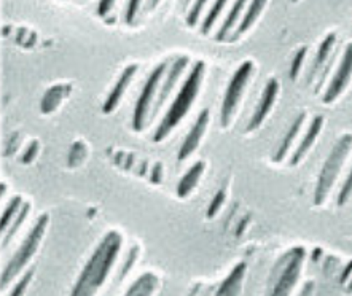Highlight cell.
<instances>
[{
	"instance_id": "cell-1",
	"label": "cell",
	"mask_w": 352,
	"mask_h": 296,
	"mask_svg": "<svg viewBox=\"0 0 352 296\" xmlns=\"http://www.w3.org/2000/svg\"><path fill=\"white\" fill-rule=\"evenodd\" d=\"M120 247H122V236L117 231H110L83 268L82 274L75 282L72 295L89 296L96 293L98 288L104 285L105 279H107L110 269H112L120 253Z\"/></svg>"
},
{
	"instance_id": "cell-2",
	"label": "cell",
	"mask_w": 352,
	"mask_h": 296,
	"mask_svg": "<svg viewBox=\"0 0 352 296\" xmlns=\"http://www.w3.org/2000/svg\"><path fill=\"white\" fill-rule=\"evenodd\" d=\"M204 69H206V64L203 61L195 64L193 70L188 75L187 82H185L184 87L180 88L177 98H175L173 105H170L168 110V113L164 115L163 122H161V124L158 126L157 133H155L153 142H163V140L170 134V131H173V129L182 122L185 115L188 113L190 107H192V104L195 102V99L199 93Z\"/></svg>"
},
{
	"instance_id": "cell-3",
	"label": "cell",
	"mask_w": 352,
	"mask_h": 296,
	"mask_svg": "<svg viewBox=\"0 0 352 296\" xmlns=\"http://www.w3.org/2000/svg\"><path fill=\"white\" fill-rule=\"evenodd\" d=\"M351 147H352V135L346 134L340 139V142L335 145L333 150H331V153L329 155V158H327V161L324 163V166H322V170L318 180V187H316V193H314L316 205H320L325 203L330 190L333 188L341 168H343L346 158H348Z\"/></svg>"
},
{
	"instance_id": "cell-4",
	"label": "cell",
	"mask_w": 352,
	"mask_h": 296,
	"mask_svg": "<svg viewBox=\"0 0 352 296\" xmlns=\"http://www.w3.org/2000/svg\"><path fill=\"white\" fill-rule=\"evenodd\" d=\"M47 227H48V215H42V217L37 220V223L34 225V228L29 231L26 239L23 240L21 247L16 250V253L13 255L8 264L3 268L2 277H0V285H2V287L12 282V280L21 273L24 266L31 262V258L34 257L35 252H37L40 242H42Z\"/></svg>"
},
{
	"instance_id": "cell-5",
	"label": "cell",
	"mask_w": 352,
	"mask_h": 296,
	"mask_svg": "<svg viewBox=\"0 0 352 296\" xmlns=\"http://www.w3.org/2000/svg\"><path fill=\"white\" fill-rule=\"evenodd\" d=\"M252 72L254 64L250 61H245L241 64V67L236 70L233 78H231L222 102V110H220V123H222L223 128L230 126L231 119H233L236 113V109H238L239 105V100L243 98L244 89L248 88V83Z\"/></svg>"
},
{
	"instance_id": "cell-6",
	"label": "cell",
	"mask_w": 352,
	"mask_h": 296,
	"mask_svg": "<svg viewBox=\"0 0 352 296\" xmlns=\"http://www.w3.org/2000/svg\"><path fill=\"white\" fill-rule=\"evenodd\" d=\"M166 69H168V62L160 64V66L155 69L152 73H150L148 80L144 84V89H142V93H140L138 104H135V109H134L133 126L135 131H142V129L145 128V124H147L148 110L152 109L153 98L158 91V84L161 82V78H163Z\"/></svg>"
},
{
	"instance_id": "cell-7",
	"label": "cell",
	"mask_w": 352,
	"mask_h": 296,
	"mask_svg": "<svg viewBox=\"0 0 352 296\" xmlns=\"http://www.w3.org/2000/svg\"><path fill=\"white\" fill-rule=\"evenodd\" d=\"M351 77H352V43H349L344 49L340 67L336 69L333 78H331L329 88H327V91L324 94V102L325 104L333 102V100L344 91L346 87H348L351 82Z\"/></svg>"
},
{
	"instance_id": "cell-8",
	"label": "cell",
	"mask_w": 352,
	"mask_h": 296,
	"mask_svg": "<svg viewBox=\"0 0 352 296\" xmlns=\"http://www.w3.org/2000/svg\"><path fill=\"white\" fill-rule=\"evenodd\" d=\"M188 58L187 56H182L179 59H175V62L170 66L169 72H168V77L163 82V87H161L160 93H158V98L155 100L153 107H152V113H150V122L157 117L158 112L161 109H163V105L166 104V100L170 96V93H173V89L175 87V83H177V80L180 78V75L184 73V70L187 69L188 66Z\"/></svg>"
},
{
	"instance_id": "cell-9",
	"label": "cell",
	"mask_w": 352,
	"mask_h": 296,
	"mask_svg": "<svg viewBox=\"0 0 352 296\" xmlns=\"http://www.w3.org/2000/svg\"><path fill=\"white\" fill-rule=\"evenodd\" d=\"M278 93H279L278 80H270V82L266 83V87H265L263 96H261L258 105H256L255 112L252 115V119H250V123L248 126V133L255 131V129H258L261 124H263L265 118L268 117L271 109H273V105L276 102V98H278Z\"/></svg>"
},
{
	"instance_id": "cell-10",
	"label": "cell",
	"mask_w": 352,
	"mask_h": 296,
	"mask_svg": "<svg viewBox=\"0 0 352 296\" xmlns=\"http://www.w3.org/2000/svg\"><path fill=\"white\" fill-rule=\"evenodd\" d=\"M209 118H210L209 110H203V112L199 113L198 119H196V123L193 124L192 131H190L187 137H185L182 147H180V150H179V155H177L179 161H184V159H187L190 155H192L195 150L198 148L201 139H203L206 129H208Z\"/></svg>"
},
{
	"instance_id": "cell-11",
	"label": "cell",
	"mask_w": 352,
	"mask_h": 296,
	"mask_svg": "<svg viewBox=\"0 0 352 296\" xmlns=\"http://www.w3.org/2000/svg\"><path fill=\"white\" fill-rule=\"evenodd\" d=\"M135 72H138V66H129V67L124 69V72L122 73V77H120L117 84H115V88L112 89V93L109 94L107 100H105V102H104V107H102V112L104 113H112L113 110L118 107L120 100H122L124 91H126V89H128L129 83L133 82Z\"/></svg>"
},
{
	"instance_id": "cell-12",
	"label": "cell",
	"mask_w": 352,
	"mask_h": 296,
	"mask_svg": "<svg viewBox=\"0 0 352 296\" xmlns=\"http://www.w3.org/2000/svg\"><path fill=\"white\" fill-rule=\"evenodd\" d=\"M322 126H324V117H314L313 122H311V126L308 128V131H306V135L301 140L298 147H296L295 153L292 155V159H290V164L292 166H296L298 163H301V159L306 157V153L309 152L311 147H313L316 139L319 137V133L322 131Z\"/></svg>"
},
{
	"instance_id": "cell-13",
	"label": "cell",
	"mask_w": 352,
	"mask_h": 296,
	"mask_svg": "<svg viewBox=\"0 0 352 296\" xmlns=\"http://www.w3.org/2000/svg\"><path fill=\"white\" fill-rule=\"evenodd\" d=\"M335 43H336V35H335V34H330L329 37H327V38L324 40V42L320 43L319 52H318V56H316L313 67H311L309 73H308V83H309V84L314 83L316 78H319L322 69H324L327 61H329L330 53H331V49H333Z\"/></svg>"
},
{
	"instance_id": "cell-14",
	"label": "cell",
	"mask_w": 352,
	"mask_h": 296,
	"mask_svg": "<svg viewBox=\"0 0 352 296\" xmlns=\"http://www.w3.org/2000/svg\"><path fill=\"white\" fill-rule=\"evenodd\" d=\"M301 257H303V252L300 253V257H294L292 258V262L285 266V271L283 274V277H280L279 284H278V288L274 290V295H284V293H289L290 288L294 287L296 279H298V274H300V266H301Z\"/></svg>"
},
{
	"instance_id": "cell-15",
	"label": "cell",
	"mask_w": 352,
	"mask_h": 296,
	"mask_svg": "<svg viewBox=\"0 0 352 296\" xmlns=\"http://www.w3.org/2000/svg\"><path fill=\"white\" fill-rule=\"evenodd\" d=\"M204 168H206V163L198 161L196 164H193L192 168H190L188 172L185 174L182 179H180V182L177 185V194L180 198L188 196V194L193 192L195 187L199 182L201 175H203V172H204Z\"/></svg>"
},
{
	"instance_id": "cell-16",
	"label": "cell",
	"mask_w": 352,
	"mask_h": 296,
	"mask_svg": "<svg viewBox=\"0 0 352 296\" xmlns=\"http://www.w3.org/2000/svg\"><path fill=\"white\" fill-rule=\"evenodd\" d=\"M305 118H306V113H301L300 117L295 119L294 124H292V128L289 129V133H285V137H284L283 142H280L278 152H276V155H274V161L276 163H280L285 158V155H287L290 147H292V145H294L296 135H298L301 126H303Z\"/></svg>"
},
{
	"instance_id": "cell-17",
	"label": "cell",
	"mask_w": 352,
	"mask_h": 296,
	"mask_svg": "<svg viewBox=\"0 0 352 296\" xmlns=\"http://www.w3.org/2000/svg\"><path fill=\"white\" fill-rule=\"evenodd\" d=\"M248 2H249V0H236L233 8L230 10L228 16L225 18L222 27H220V31L217 34L219 42H223V40H226V35H228V32L233 31L234 24L238 23V19L241 18V14H243L244 8L248 7Z\"/></svg>"
},
{
	"instance_id": "cell-18",
	"label": "cell",
	"mask_w": 352,
	"mask_h": 296,
	"mask_svg": "<svg viewBox=\"0 0 352 296\" xmlns=\"http://www.w3.org/2000/svg\"><path fill=\"white\" fill-rule=\"evenodd\" d=\"M244 273H245V264L239 263L236 268L231 271V274L225 279V282L222 284V287L219 288L217 295H236L239 293V287L241 282L244 279Z\"/></svg>"
},
{
	"instance_id": "cell-19",
	"label": "cell",
	"mask_w": 352,
	"mask_h": 296,
	"mask_svg": "<svg viewBox=\"0 0 352 296\" xmlns=\"http://www.w3.org/2000/svg\"><path fill=\"white\" fill-rule=\"evenodd\" d=\"M266 2H268V0H252V2H250L248 12H245L243 21H241V24H239L238 35L245 34V32L249 31L250 27L254 26L256 19L260 18L261 12H263V10H265Z\"/></svg>"
},
{
	"instance_id": "cell-20",
	"label": "cell",
	"mask_w": 352,
	"mask_h": 296,
	"mask_svg": "<svg viewBox=\"0 0 352 296\" xmlns=\"http://www.w3.org/2000/svg\"><path fill=\"white\" fill-rule=\"evenodd\" d=\"M23 207V199L16 196L10 201V204L7 205V209H5V212L2 215V222H0V233L5 234V229L10 227V223H12V218L14 215H18L19 209Z\"/></svg>"
},
{
	"instance_id": "cell-21",
	"label": "cell",
	"mask_w": 352,
	"mask_h": 296,
	"mask_svg": "<svg viewBox=\"0 0 352 296\" xmlns=\"http://www.w3.org/2000/svg\"><path fill=\"white\" fill-rule=\"evenodd\" d=\"M29 210H31V204H23V207L19 209V212H18V217L14 218L13 227L10 228L7 233H5V239H3V242H2V247H7V245L12 242V239L14 238V234H16V231L21 228L23 222H24V220H26Z\"/></svg>"
},
{
	"instance_id": "cell-22",
	"label": "cell",
	"mask_w": 352,
	"mask_h": 296,
	"mask_svg": "<svg viewBox=\"0 0 352 296\" xmlns=\"http://www.w3.org/2000/svg\"><path fill=\"white\" fill-rule=\"evenodd\" d=\"M226 3H228V0H215V3L212 5V8L209 10L208 16H206L203 23V34H208L210 29H212L215 21H217L219 16L223 12V8L226 7Z\"/></svg>"
},
{
	"instance_id": "cell-23",
	"label": "cell",
	"mask_w": 352,
	"mask_h": 296,
	"mask_svg": "<svg viewBox=\"0 0 352 296\" xmlns=\"http://www.w3.org/2000/svg\"><path fill=\"white\" fill-rule=\"evenodd\" d=\"M208 2H209V0H195L193 5H192V10H190V13L187 16V24L190 27L196 26V23H198V19L201 16V13H203L204 5Z\"/></svg>"
},
{
	"instance_id": "cell-24",
	"label": "cell",
	"mask_w": 352,
	"mask_h": 296,
	"mask_svg": "<svg viewBox=\"0 0 352 296\" xmlns=\"http://www.w3.org/2000/svg\"><path fill=\"white\" fill-rule=\"evenodd\" d=\"M306 53H308V48H301L300 52L296 53L294 61H292V67H290V78L292 80H296V77H298V72H300L301 66H303Z\"/></svg>"
},
{
	"instance_id": "cell-25",
	"label": "cell",
	"mask_w": 352,
	"mask_h": 296,
	"mask_svg": "<svg viewBox=\"0 0 352 296\" xmlns=\"http://www.w3.org/2000/svg\"><path fill=\"white\" fill-rule=\"evenodd\" d=\"M351 194H352V169L349 170V175H348V179L344 180L343 187H341V192L338 194V205H344Z\"/></svg>"
},
{
	"instance_id": "cell-26",
	"label": "cell",
	"mask_w": 352,
	"mask_h": 296,
	"mask_svg": "<svg viewBox=\"0 0 352 296\" xmlns=\"http://www.w3.org/2000/svg\"><path fill=\"white\" fill-rule=\"evenodd\" d=\"M223 201H225V193L223 192H219L217 194H215V198H214L212 203H210L209 210H208V214H206V215H208L209 218H214L215 215H217L219 210L222 209Z\"/></svg>"
},
{
	"instance_id": "cell-27",
	"label": "cell",
	"mask_w": 352,
	"mask_h": 296,
	"mask_svg": "<svg viewBox=\"0 0 352 296\" xmlns=\"http://www.w3.org/2000/svg\"><path fill=\"white\" fill-rule=\"evenodd\" d=\"M140 3H142V0H129L128 2V7H126V23L128 24H133L135 14H138V12H139Z\"/></svg>"
},
{
	"instance_id": "cell-28",
	"label": "cell",
	"mask_w": 352,
	"mask_h": 296,
	"mask_svg": "<svg viewBox=\"0 0 352 296\" xmlns=\"http://www.w3.org/2000/svg\"><path fill=\"white\" fill-rule=\"evenodd\" d=\"M34 277V271H28L26 275H24L21 282H19L16 287H14V290L12 292V296H18V295H23L24 292H26V287L29 285V282H31Z\"/></svg>"
},
{
	"instance_id": "cell-29",
	"label": "cell",
	"mask_w": 352,
	"mask_h": 296,
	"mask_svg": "<svg viewBox=\"0 0 352 296\" xmlns=\"http://www.w3.org/2000/svg\"><path fill=\"white\" fill-rule=\"evenodd\" d=\"M115 3H117V0H100L99 2V7H98V13L100 18H107L110 12H112Z\"/></svg>"
},
{
	"instance_id": "cell-30",
	"label": "cell",
	"mask_w": 352,
	"mask_h": 296,
	"mask_svg": "<svg viewBox=\"0 0 352 296\" xmlns=\"http://www.w3.org/2000/svg\"><path fill=\"white\" fill-rule=\"evenodd\" d=\"M138 253H139V247H134L133 250H131L129 257H128V262H126V264H124V268H123V271H122V275H120V280L124 279V275L128 274V271H129L131 268H133V264H134V262H135V257H138Z\"/></svg>"
},
{
	"instance_id": "cell-31",
	"label": "cell",
	"mask_w": 352,
	"mask_h": 296,
	"mask_svg": "<svg viewBox=\"0 0 352 296\" xmlns=\"http://www.w3.org/2000/svg\"><path fill=\"white\" fill-rule=\"evenodd\" d=\"M351 271H352V263L348 266V268L344 269V274H343V277H341V282H346V279H348V275H351Z\"/></svg>"
},
{
	"instance_id": "cell-32",
	"label": "cell",
	"mask_w": 352,
	"mask_h": 296,
	"mask_svg": "<svg viewBox=\"0 0 352 296\" xmlns=\"http://www.w3.org/2000/svg\"><path fill=\"white\" fill-rule=\"evenodd\" d=\"M160 3V0H150V10L157 8V5Z\"/></svg>"
},
{
	"instance_id": "cell-33",
	"label": "cell",
	"mask_w": 352,
	"mask_h": 296,
	"mask_svg": "<svg viewBox=\"0 0 352 296\" xmlns=\"http://www.w3.org/2000/svg\"><path fill=\"white\" fill-rule=\"evenodd\" d=\"M349 292H352V282H351V287H349Z\"/></svg>"
},
{
	"instance_id": "cell-34",
	"label": "cell",
	"mask_w": 352,
	"mask_h": 296,
	"mask_svg": "<svg viewBox=\"0 0 352 296\" xmlns=\"http://www.w3.org/2000/svg\"><path fill=\"white\" fill-rule=\"evenodd\" d=\"M294 2H296V0H294Z\"/></svg>"
}]
</instances>
